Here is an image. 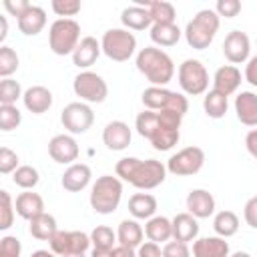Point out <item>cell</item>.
<instances>
[{
  "label": "cell",
  "mask_w": 257,
  "mask_h": 257,
  "mask_svg": "<svg viewBox=\"0 0 257 257\" xmlns=\"http://www.w3.org/2000/svg\"><path fill=\"white\" fill-rule=\"evenodd\" d=\"M28 223H30V227H28L30 235L34 239H38V241H50L54 237V233L58 231L56 219L50 213H42V215H38L36 219L28 221Z\"/></svg>",
  "instance_id": "1f68e13d"
},
{
  "label": "cell",
  "mask_w": 257,
  "mask_h": 257,
  "mask_svg": "<svg viewBox=\"0 0 257 257\" xmlns=\"http://www.w3.org/2000/svg\"><path fill=\"white\" fill-rule=\"evenodd\" d=\"M181 34L183 32L177 24H153L151 26V40L157 46H175Z\"/></svg>",
  "instance_id": "d6a6232c"
},
{
  "label": "cell",
  "mask_w": 257,
  "mask_h": 257,
  "mask_svg": "<svg viewBox=\"0 0 257 257\" xmlns=\"http://www.w3.org/2000/svg\"><path fill=\"white\" fill-rule=\"evenodd\" d=\"M137 257H163V249L159 243H153V241H145L139 245L137 249Z\"/></svg>",
  "instance_id": "c3c4849f"
},
{
  "label": "cell",
  "mask_w": 257,
  "mask_h": 257,
  "mask_svg": "<svg viewBox=\"0 0 257 257\" xmlns=\"http://www.w3.org/2000/svg\"><path fill=\"white\" fill-rule=\"evenodd\" d=\"M145 235L153 243H169L173 239V223L163 215H155L145 225Z\"/></svg>",
  "instance_id": "83f0119b"
},
{
  "label": "cell",
  "mask_w": 257,
  "mask_h": 257,
  "mask_svg": "<svg viewBox=\"0 0 257 257\" xmlns=\"http://www.w3.org/2000/svg\"><path fill=\"white\" fill-rule=\"evenodd\" d=\"M245 147H247L249 155L257 161V128H251V131L247 133V137H245Z\"/></svg>",
  "instance_id": "816d5d0a"
},
{
  "label": "cell",
  "mask_w": 257,
  "mask_h": 257,
  "mask_svg": "<svg viewBox=\"0 0 257 257\" xmlns=\"http://www.w3.org/2000/svg\"><path fill=\"white\" fill-rule=\"evenodd\" d=\"M116 177L120 181L131 183L137 189L149 191L159 187L167 179V167L157 159H137V157H122L116 167Z\"/></svg>",
  "instance_id": "7a4b0ae2"
},
{
  "label": "cell",
  "mask_w": 257,
  "mask_h": 257,
  "mask_svg": "<svg viewBox=\"0 0 257 257\" xmlns=\"http://www.w3.org/2000/svg\"><path fill=\"white\" fill-rule=\"evenodd\" d=\"M187 209L195 219H207L215 213V197L205 189H193L187 195Z\"/></svg>",
  "instance_id": "ac0fdd59"
},
{
  "label": "cell",
  "mask_w": 257,
  "mask_h": 257,
  "mask_svg": "<svg viewBox=\"0 0 257 257\" xmlns=\"http://www.w3.org/2000/svg\"><path fill=\"white\" fill-rule=\"evenodd\" d=\"M90 257H110V251H102V249H92Z\"/></svg>",
  "instance_id": "9f6ffc18"
},
{
  "label": "cell",
  "mask_w": 257,
  "mask_h": 257,
  "mask_svg": "<svg viewBox=\"0 0 257 257\" xmlns=\"http://www.w3.org/2000/svg\"><path fill=\"white\" fill-rule=\"evenodd\" d=\"M143 104L147 110H173L179 114H187L189 110V100L181 92H173L165 86H149L141 94Z\"/></svg>",
  "instance_id": "52a82bcc"
},
{
  "label": "cell",
  "mask_w": 257,
  "mask_h": 257,
  "mask_svg": "<svg viewBox=\"0 0 257 257\" xmlns=\"http://www.w3.org/2000/svg\"><path fill=\"white\" fill-rule=\"evenodd\" d=\"M66 257H86L84 253H76V255H66Z\"/></svg>",
  "instance_id": "680465c9"
},
{
  "label": "cell",
  "mask_w": 257,
  "mask_h": 257,
  "mask_svg": "<svg viewBox=\"0 0 257 257\" xmlns=\"http://www.w3.org/2000/svg\"><path fill=\"white\" fill-rule=\"evenodd\" d=\"M30 257H58L54 251H48V249H38V251H34Z\"/></svg>",
  "instance_id": "11a10c76"
},
{
  "label": "cell",
  "mask_w": 257,
  "mask_h": 257,
  "mask_svg": "<svg viewBox=\"0 0 257 257\" xmlns=\"http://www.w3.org/2000/svg\"><path fill=\"white\" fill-rule=\"evenodd\" d=\"M4 8H6V12H10V16L20 18L30 8V2H26V0H4Z\"/></svg>",
  "instance_id": "681fc988"
},
{
  "label": "cell",
  "mask_w": 257,
  "mask_h": 257,
  "mask_svg": "<svg viewBox=\"0 0 257 257\" xmlns=\"http://www.w3.org/2000/svg\"><path fill=\"white\" fill-rule=\"evenodd\" d=\"M80 24L72 18H58L50 24L48 30V46L54 54L66 56L72 54L80 42Z\"/></svg>",
  "instance_id": "8992f818"
},
{
  "label": "cell",
  "mask_w": 257,
  "mask_h": 257,
  "mask_svg": "<svg viewBox=\"0 0 257 257\" xmlns=\"http://www.w3.org/2000/svg\"><path fill=\"white\" fill-rule=\"evenodd\" d=\"M48 243H50V251H54L58 257L86 253V249L92 245L90 235L82 231H60V229L54 233V237Z\"/></svg>",
  "instance_id": "4fadbf2b"
},
{
  "label": "cell",
  "mask_w": 257,
  "mask_h": 257,
  "mask_svg": "<svg viewBox=\"0 0 257 257\" xmlns=\"http://www.w3.org/2000/svg\"><path fill=\"white\" fill-rule=\"evenodd\" d=\"M229 257H251L247 251H235L233 255H229Z\"/></svg>",
  "instance_id": "6f0895ef"
},
{
  "label": "cell",
  "mask_w": 257,
  "mask_h": 257,
  "mask_svg": "<svg viewBox=\"0 0 257 257\" xmlns=\"http://www.w3.org/2000/svg\"><path fill=\"white\" fill-rule=\"evenodd\" d=\"M213 229H215V233H217L219 237H223V239L233 237V235L239 231V217H237L233 211H229V209L219 211V213L215 215V219H213Z\"/></svg>",
  "instance_id": "836d02e7"
},
{
  "label": "cell",
  "mask_w": 257,
  "mask_h": 257,
  "mask_svg": "<svg viewBox=\"0 0 257 257\" xmlns=\"http://www.w3.org/2000/svg\"><path fill=\"white\" fill-rule=\"evenodd\" d=\"M143 235H145V231L137 219H124V221H120V225L116 229L118 245H126L133 249H139V245L143 243Z\"/></svg>",
  "instance_id": "f546056e"
},
{
  "label": "cell",
  "mask_w": 257,
  "mask_h": 257,
  "mask_svg": "<svg viewBox=\"0 0 257 257\" xmlns=\"http://www.w3.org/2000/svg\"><path fill=\"white\" fill-rule=\"evenodd\" d=\"M133 133L126 122L122 120H110L102 131V143L108 151H124L131 145Z\"/></svg>",
  "instance_id": "2e32d148"
},
{
  "label": "cell",
  "mask_w": 257,
  "mask_h": 257,
  "mask_svg": "<svg viewBox=\"0 0 257 257\" xmlns=\"http://www.w3.org/2000/svg\"><path fill=\"white\" fill-rule=\"evenodd\" d=\"M177 78H179V84H181L183 92L191 94V96H199L209 88V72H207L205 64L197 58L183 60L179 64Z\"/></svg>",
  "instance_id": "9c48e42d"
},
{
  "label": "cell",
  "mask_w": 257,
  "mask_h": 257,
  "mask_svg": "<svg viewBox=\"0 0 257 257\" xmlns=\"http://www.w3.org/2000/svg\"><path fill=\"white\" fill-rule=\"evenodd\" d=\"M183 114L173 110H143L135 118V128L141 137L151 141L155 151H171L179 143Z\"/></svg>",
  "instance_id": "6da1fadb"
},
{
  "label": "cell",
  "mask_w": 257,
  "mask_h": 257,
  "mask_svg": "<svg viewBox=\"0 0 257 257\" xmlns=\"http://www.w3.org/2000/svg\"><path fill=\"white\" fill-rule=\"evenodd\" d=\"M205 165V151L201 147H185L167 161V171L177 177H191Z\"/></svg>",
  "instance_id": "8fae6325"
},
{
  "label": "cell",
  "mask_w": 257,
  "mask_h": 257,
  "mask_svg": "<svg viewBox=\"0 0 257 257\" xmlns=\"http://www.w3.org/2000/svg\"><path fill=\"white\" fill-rule=\"evenodd\" d=\"M52 10L58 16H74L80 12V2L78 0H52Z\"/></svg>",
  "instance_id": "ee69618b"
},
{
  "label": "cell",
  "mask_w": 257,
  "mask_h": 257,
  "mask_svg": "<svg viewBox=\"0 0 257 257\" xmlns=\"http://www.w3.org/2000/svg\"><path fill=\"white\" fill-rule=\"evenodd\" d=\"M227 108H229V100H227L225 94H221V92H217L213 88L205 94V98H203V110H205V114L209 118H223L225 112H227Z\"/></svg>",
  "instance_id": "e575fe53"
},
{
  "label": "cell",
  "mask_w": 257,
  "mask_h": 257,
  "mask_svg": "<svg viewBox=\"0 0 257 257\" xmlns=\"http://www.w3.org/2000/svg\"><path fill=\"white\" fill-rule=\"evenodd\" d=\"M171 223H173V239L175 241L189 243L199 237V223L191 213H177L171 219Z\"/></svg>",
  "instance_id": "d4e9b609"
},
{
  "label": "cell",
  "mask_w": 257,
  "mask_h": 257,
  "mask_svg": "<svg viewBox=\"0 0 257 257\" xmlns=\"http://www.w3.org/2000/svg\"><path fill=\"white\" fill-rule=\"evenodd\" d=\"M110 257H137V251L126 245H114L110 249Z\"/></svg>",
  "instance_id": "f5cc1de1"
},
{
  "label": "cell",
  "mask_w": 257,
  "mask_h": 257,
  "mask_svg": "<svg viewBox=\"0 0 257 257\" xmlns=\"http://www.w3.org/2000/svg\"><path fill=\"white\" fill-rule=\"evenodd\" d=\"M72 90L84 102H102L108 96L106 80L100 74L92 72V70L78 72L74 76V80H72Z\"/></svg>",
  "instance_id": "30bf717a"
},
{
  "label": "cell",
  "mask_w": 257,
  "mask_h": 257,
  "mask_svg": "<svg viewBox=\"0 0 257 257\" xmlns=\"http://www.w3.org/2000/svg\"><path fill=\"white\" fill-rule=\"evenodd\" d=\"M243 219L251 229H257V195L251 197L243 207Z\"/></svg>",
  "instance_id": "7dc6e473"
},
{
  "label": "cell",
  "mask_w": 257,
  "mask_h": 257,
  "mask_svg": "<svg viewBox=\"0 0 257 257\" xmlns=\"http://www.w3.org/2000/svg\"><path fill=\"white\" fill-rule=\"evenodd\" d=\"M137 4L149 8L151 18H153V24H175L177 10H175V6L171 2H165V0H155V2L139 0Z\"/></svg>",
  "instance_id": "4dcf8cb0"
},
{
  "label": "cell",
  "mask_w": 257,
  "mask_h": 257,
  "mask_svg": "<svg viewBox=\"0 0 257 257\" xmlns=\"http://www.w3.org/2000/svg\"><path fill=\"white\" fill-rule=\"evenodd\" d=\"M0 26H2V30H0V42H4V40H6V34H8V22H6V16H0Z\"/></svg>",
  "instance_id": "db71d44e"
},
{
  "label": "cell",
  "mask_w": 257,
  "mask_h": 257,
  "mask_svg": "<svg viewBox=\"0 0 257 257\" xmlns=\"http://www.w3.org/2000/svg\"><path fill=\"white\" fill-rule=\"evenodd\" d=\"M18 64H20V58H18L16 50L2 44L0 46V76L10 78V74L18 70Z\"/></svg>",
  "instance_id": "74e56055"
},
{
  "label": "cell",
  "mask_w": 257,
  "mask_h": 257,
  "mask_svg": "<svg viewBox=\"0 0 257 257\" xmlns=\"http://www.w3.org/2000/svg\"><path fill=\"white\" fill-rule=\"evenodd\" d=\"M90 177H92V171H90L88 165H84V163H74V165H70V167L62 173L60 185H62V189H66L68 193H78V191H82V189L88 187Z\"/></svg>",
  "instance_id": "e0dca14e"
},
{
  "label": "cell",
  "mask_w": 257,
  "mask_h": 257,
  "mask_svg": "<svg viewBox=\"0 0 257 257\" xmlns=\"http://www.w3.org/2000/svg\"><path fill=\"white\" fill-rule=\"evenodd\" d=\"M137 68L153 86H165L173 80L175 74V64L173 58L155 46H145L137 54Z\"/></svg>",
  "instance_id": "3957f363"
},
{
  "label": "cell",
  "mask_w": 257,
  "mask_h": 257,
  "mask_svg": "<svg viewBox=\"0 0 257 257\" xmlns=\"http://www.w3.org/2000/svg\"><path fill=\"white\" fill-rule=\"evenodd\" d=\"M251 40L243 30H231L223 40V54L231 64H241L249 60Z\"/></svg>",
  "instance_id": "5bb4252c"
},
{
  "label": "cell",
  "mask_w": 257,
  "mask_h": 257,
  "mask_svg": "<svg viewBox=\"0 0 257 257\" xmlns=\"http://www.w3.org/2000/svg\"><path fill=\"white\" fill-rule=\"evenodd\" d=\"M60 122L70 135H82L92 126L94 112L86 102H70L62 108Z\"/></svg>",
  "instance_id": "7c38bea8"
},
{
  "label": "cell",
  "mask_w": 257,
  "mask_h": 257,
  "mask_svg": "<svg viewBox=\"0 0 257 257\" xmlns=\"http://www.w3.org/2000/svg\"><path fill=\"white\" fill-rule=\"evenodd\" d=\"M90 243H92V249L110 251L116 245V233L106 225H98L90 231Z\"/></svg>",
  "instance_id": "8d00e7d4"
},
{
  "label": "cell",
  "mask_w": 257,
  "mask_h": 257,
  "mask_svg": "<svg viewBox=\"0 0 257 257\" xmlns=\"http://www.w3.org/2000/svg\"><path fill=\"white\" fill-rule=\"evenodd\" d=\"M22 245L20 239L14 235H6L0 239V257H20Z\"/></svg>",
  "instance_id": "7bdbcfd3"
},
{
  "label": "cell",
  "mask_w": 257,
  "mask_h": 257,
  "mask_svg": "<svg viewBox=\"0 0 257 257\" xmlns=\"http://www.w3.org/2000/svg\"><path fill=\"white\" fill-rule=\"evenodd\" d=\"M217 30H219V14L209 8L199 10L193 16V20L187 22V28H185L187 44L195 50H205L213 42Z\"/></svg>",
  "instance_id": "5b68a950"
},
{
  "label": "cell",
  "mask_w": 257,
  "mask_h": 257,
  "mask_svg": "<svg viewBox=\"0 0 257 257\" xmlns=\"http://www.w3.org/2000/svg\"><path fill=\"white\" fill-rule=\"evenodd\" d=\"M193 257H229V243L215 235V237H199L193 241Z\"/></svg>",
  "instance_id": "7402d4cb"
},
{
  "label": "cell",
  "mask_w": 257,
  "mask_h": 257,
  "mask_svg": "<svg viewBox=\"0 0 257 257\" xmlns=\"http://www.w3.org/2000/svg\"><path fill=\"white\" fill-rule=\"evenodd\" d=\"M22 102L26 110H30L32 114H42L52 106V92L42 84H34L24 90Z\"/></svg>",
  "instance_id": "ffe728a7"
},
{
  "label": "cell",
  "mask_w": 257,
  "mask_h": 257,
  "mask_svg": "<svg viewBox=\"0 0 257 257\" xmlns=\"http://www.w3.org/2000/svg\"><path fill=\"white\" fill-rule=\"evenodd\" d=\"M128 213L135 219H151L157 213V199L151 193H135L128 199Z\"/></svg>",
  "instance_id": "f1b7e54d"
},
{
  "label": "cell",
  "mask_w": 257,
  "mask_h": 257,
  "mask_svg": "<svg viewBox=\"0 0 257 257\" xmlns=\"http://www.w3.org/2000/svg\"><path fill=\"white\" fill-rule=\"evenodd\" d=\"M163 257H191V249L183 241H169L163 245Z\"/></svg>",
  "instance_id": "f6af8a7d"
},
{
  "label": "cell",
  "mask_w": 257,
  "mask_h": 257,
  "mask_svg": "<svg viewBox=\"0 0 257 257\" xmlns=\"http://www.w3.org/2000/svg\"><path fill=\"white\" fill-rule=\"evenodd\" d=\"M16 20H18V30L24 36H36L46 26V12H44V8L30 4V8Z\"/></svg>",
  "instance_id": "484cf974"
},
{
  "label": "cell",
  "mask_w": 257,
  "mask_h": 257,
  "mask_svg": "<svg viewBox=\"0 0 257 257\" xmlns=\"http://www.w3.org/2000/svg\"><path fill=\"white\" fill-rule=\"evenodd\" d=\"M239 84H241V70L235 64H225V66L215 70L213 90H217L225 96H231L233 92H237Z\"/></svg>",
  "instance_id": "d6986e66"
},
{
  "label": "cell",
  "mask_w": 257,
  "mask_h": 257,
  "mask_svg": "<svg viewBox=\"0 0 257 257\" xmlns=\"http://www.w3.org/2000/svg\"><path fill=\"white\" fill-rule=\"evenodd\" d=\"M102 52L114 62H126L137 50V38L126 28H110L100 38Z\"/></svg>",
  "instance_id": "ba28073f"
},
{
  "label": "cell",
  "mask_w": 257,
  "mask_h": 257,
  "mask_svg": "<svg viewBox=\"0 0 257 257\" xmlns=\"http://www.w3.org/2000/svg\"><path fill=\"white\" fill-rule=\"evenodd\" d=\"M22 96L24 92L18 80H12V78L0 80V104H16V100Z\"/></svg>",
  "instance_id": "f35d334b"
},
{
  "label": "cell",
  "mask_w": 257,
  "mask_h": 257,
  "mask_svg": "<svg viewBox=\"0 0 257 257\" xmlns=\"http://www.w3.org/2000/svg\"><path fill=\"white\" fill-rule=\"evenodd\" d=\"M22 122V114L16 108V104H0V128L4 133L18 128Z\"/></svg>",
  "instance_id": "ab89813d"
},
{
  "label": "cell",
  "mask_w": 257,
  "mask_h": 257,
  "mask_svg": "<svg viewBox=\"0 0 257 257\" xmlns=\"http://www.w3.org/2000/svg\"><path fill=\"white\" fill-rule=\"evenodd\" d=\"M14 209L18 213V217L26 219V221H32L36 219L38 215L44 213V201L38 193H32V191H24L16 197L14 201Z\"/></svg>",
  "instance_id": "cb8c5ba5"
},
{
  "label": "cell",
  "mask_w": 257,
  "mask_h": 257,
  "mask_svg": "<svg viewBox=\"0 0 257 257\" xmlns=\"http://www.w3.org/2000/svg\"><path fill=\"white\" fill-rule=\"evenodd\" d=\"M122 199V183L118 177L112 175H102L94 181L92 189H90V207L98 213V215H110L118 209Z\"/></svg>",
  "instance_id": "277c9868"
},
{
  "label": "cell",
  "mask_w": 257,
  "mask_h": 257,
  "mask_svg": "<svg viewBox=\"0 0 257 257\" xmlns=\"http://www.w3.org/2000/svg\"><path fill=\"white\" fill-rule=\"evenodd\" d=\"M245 80L251 84V86H257V54L251 56L245 64Z\"/></svg>",
  "instance_id": "f907efd6"
},
{
  "label": "cell",
  "mask_w": 257,
  "mask_h": 257,
  "mask_svg": "<svg viewBox=\"0 0 257 257\" xmlns=\"http://www.w3.org/2000/svg\"><path fill=\"white\" fill-rule=\"evenodd\" d=\"M215 12L219 14V18H221V16H225V18H235V16L241 12V2H239V0H219V2L215 4Z\"/></svg>",
  "instance_id": "bcb514c9"
},
{
  "label": "cell",
  "mask_w": 257,
  "mask_h": 257,
  "mask_svg": "<svg viewBox=\"0 0 257 257\" xmlns=\"http://www.w3.org/2000/svg\"><path fill=\"white\" fill-rule=\"evenodd\" d=\"M78 153H80L78 143L70 135H54L48 143L50 159L60 165H74V161L78 159Z\"/></svg>",
  "instance_id": "9a60e30c"
},
{
  "label": "cell",
  "mask_w": 257,
  "mask_h": 257,
  "mask_svg": "<svg viewBox=\"0 0 257 257\" xmlns=\"http://www.w3.org/2000/svg\"><path fill=\"white\" fill-rule=\"evenodd\" d=\"M120 22L126 30H145V28L153 26V18H151L149 8L139 6V4L124 8L120 12Z\"/></svg>",
  "instance_id": "4316f807"
},
{
  "label": "cell",
  "mask_w": 257,
  "mask_h": 257,
  "mask_svg": "<svg viewBox=\"0 0 257 257\" xmlns=\"http://www.w3.org/2000/svg\"><path fill=\"white\" fill-rule=\"evenodd\" d=\"M102 48H100V42L94 38V36H84L76 50L72 52V64L78 66V68H88L96 62V58L100 56Z\"/></svg>",
  "instance_id": "603a6c76"
},
{
  "label": "cell",
  "mask_w": 257,
  "mask_h": 257,
  "mask_svg": "<svg viewBox=\"0 0 257 257\" xmlns=\"http://www.w3.org/2000/svg\"><path fill=\"white\" fill-rule=\"evenodd\" d=\"M14 203H12V197L8 191H0V229L6 231L12 227V221H14Z\"/></svg>",
  "instance_id": "60d3db41"
},
{
  "label": "cell",
  "mask_w": 257,
  "mask_h": 257,
  "mask_svg": "<svg viewBox=\"0 0 257 257\" xmlns=\"http://www.w3.org/2000/svg\"><path fill=\"white\" fill-rule=\"evenodd\" d=\"M40 181L38 171L32 165H20L14 173H12V183L24 191H32Z\"/></svg>",
  "instance_id": "d590c367"
},
{
  "label": "cell",
  "mask_w": 257,
  "mask_h": 257,
  "mask_svg": "<svg viewBox=\"0 0 257 257\" xmlns=\"http://www.w3.org/2000/svg\"><path fill=\"white\" fill-rule=\"evenodd\" d=\"M235 114L245 126H257V94L241 90L235 96Z\"/></svg>",
  "instance_id": "44dd1931"
},
{
  "label": "cell",
  "mask_w": 257,
  "mask_h": 257,
  "mask_svg": "<svg viewBox=\"0 0 257 257\" xmlns=\"http://www.w3.org/2000/svg\"><path fill=\"white\" fill-rule=\"evenodd\" d=\"M20 159H18V155L14 153V151H10L8 147H2L0 149V173L2 175H10V173H14L20 165Z\"/></svg>",
  "instance_id": "b9f144b4"
}]
</instances>
